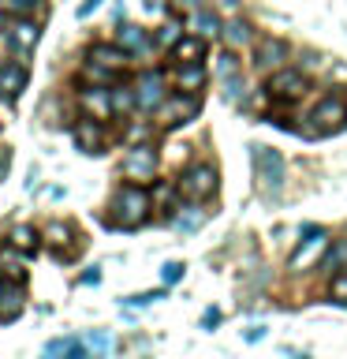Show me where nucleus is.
<instances>
[{"mask_svg":"<svg viewBox=\"0 0 347 359\" xmlns=\"http://www.w3.org/2000/svg\"><path fill=\"white\" fill-rule=\"evenodd\" d=\"M45 243H49V247H56V251H71V247H75V229H71V224H67V221H49V224H45Z\"/></svg>","mask_w":347,"mask_h":359,"instance_id":"obj_18","label":"nucleus"},{"mask_svg":"<svg viewBox=\"0 0 347 359\" xmlns=\"http://www.w3.org/2000/svg\"><path fill=\"white\" fill-rule=\"evenodd\" d=\"M161 277H164V285H176V280L183 277V266H179V262H172V266H164V273H161Z\"/></svg>","mask_w":347,"mask_h":359,"instance_id":"obj_36","label":"nucleus"},{"mask_svg":"<svg viewBox=\"0 0 347 359\" xmlns=\"http://www.w3.org/2000/svg\"><path fill=\"white\" fill-rule=\"evenodd\" d=\"M41 0H4V11H15V15H27V11H38Z\"/></svg>","mask_w":347,"mask_h":359,"instance_id":"obj_32","label":"nucleus"},{"mask_svg":"<svg viewBox=\"0 0 347 359\" xmlns=\"http://www.w3.org/2000/svg\"><path fill=\"white\" fill-rule=\"evenodd\" d=\"M11 251H15V247H11ZM11 251H0V277L4 280H19L22 285V266L15 262V255Z\"/></svg>","mask_w":347,"mask_h":359,"instance_id":"obj_26","label":"nucleus"},{"mask_svg":"<svg viewBox=\"0 0 347 359\" xmlns=\"http://www.w3.org/2000/svg\"><path fill=\"white\" fill-rule=\"evenodd\" d=\"M116 45L127 56H142L146 53V30L142 27H131V22H123V27L116 30Z\"/></svg>","mask_w":347,"mask_h":359,"instance_id":"obj_20","label":"nucleus"},{"mask_svg":"<svg viewBox=\"0 0 347 359\" xmlns=\"http://www.w3.org/2000/svg\"><path fill=\"white\" fill-rule=\"evenodd\" d=\"M176 191H179V187L164 184V180H161V184H157V191H153V195H157V202L164 206V217H176V210H172V198H176Z\"/></svg>","mask_w":347,"mask_h":359,"instance_id":"obj_29","label":"nucleus"},{"mask_svg":"<svg viewBox=\"0 0 347 359\" xmlns=\"http://www.w3.org/2000/svg\"><path fill=\"white\" fill-rule=\"evenodd\" d=\"M157 150L150 142H142V146H131L127 157H123V176L127 180H153L157 176Z\"/></svg>","mask_w":347,"mask_h":359,"instance_id":"obj_7","label":"nucleus"},{"mask_svg":"<svg viewBox=\"0 0 347 359\" xmlns=\"http://www.w3.org/2000/svg\"><path fill=\"white\" fill-rule=\"evenodd\" d=\"M116 75L120 72H112V67H101V64H94V60H86L83 64V72H78V79H83L86 86H116Z\"/></svg>","mask_w":347,"mask_h":359,"instance_id":"obj_21","label":"nucleus"},{"mask_svg":"<svg viewBox=\"0 0 347 359\" xmlns=\"http://www.w3.org/2000/svg\"><path fill=\"white\" fill-rule=\"evenodd\" d=\"M201 221H206V217L198 213V202H194V206H187V213H179V217H176V224H179L183 232H194Z\"/></svg>","mask_w":347,"mask_h":359,"instance_id":"obj_30","label":"nucleus"},{"mask_svg":"<svg viewBox=\"0 0 347 359\" xmlns=\"http://www.w3.org/2000/svg\"><path fill=\"white\" fill-rule=\"evenodd\" d=\"M108 97H112V112L116 116H123V112H131V109H139V97H134V86H112L108 90Z\"/></svg>","mask_w":347,"mask_h":359,"instance_id":"obj_23","label":"nucleus"},{"mask_svg":"<svg viewBox=\"0 0 347 359\" xmlns=\"http://www.w3.org/2000/svg\"><path fill=\"white\" fill-rule=\"evenodd\" d=\"M190 30L194 34H201V38H217L220 34V19L213 15V11H206V8H194V15H190Z\"/></svg>","mask_w":347,"mask_h":359,"instance_id":"obj_22","label":"nucleus"},{"mask_svg":"<svg viewBox=\"0 0 347 359\" xmlns=\"http://www.w3.org/2000/svg\"><path fill=\"white\" fill-rule=\"evenodd\" d=\"M224 38H228V45H232V49H239V45H250V41H254V30H250V22L235 19V22H228V30H224Z\"/></svg>","mask_w":347,"mask_h":359,"instance_id":"obj_25","label":"nucleus"},{"mask_svg":"<svg viewBox=\"0 0 347 359\" xmlns=\"http://www.w3.org/2000/svg\"><path fill=\"white\" fill-rule=\"evenodd\" d=\"M340 266H347V240H336L325 255V269H340Z\"/></svg>","mask_w":347,"mask_h":359,"instance_id":"obj_28","label":"nucleus"},{"mask_svg":"<svg viewBox=\"0 0 347 359\" xmlns=\"http://www.w3.org/2000/svg\"><path fill=\"white\" fill-rule=\"evenodd\" d=\"M220 8L224 11H235V8H239V0H220Z\"/></svg>","mask_w":347,"mask_h":359,"instance_id":"obj_39","label":"nucleus"},{"mask_svg":"<svg viewBox=\"0 0 347 359\" xmlns=\"http://www.w3.org/2000/svg\"><path fill=\"white\" fill-rule=\"evenodd\" d=\"M172 60L176 64H201L206 60V38H201V34H183V38L172 45Z\"/></svg>","mask_w":347,"mask_h":359,"instance_id":"obj_14","label":"nucleus"},{"mask_svg":"<svg viewBox=\"0 0 347 359\" xmlns=\"http://www.w3.org/2000/svg\"><path fill=\"white\" fill-rule=\"evenodd\" d=\"M198 109H201V94H176V97H164L157 112H161L164 128H183V123L198 116Z\"/></svg>","mask_w":347,"mask_h":359,"instance_id":"obj_4","label":"nucleus"},{"mask_svg":"<svg viewBox=\"0 0 347 359\" xmlns=\"http://www.w3.org/2000/svg\"><path fill=\"white\" fill-rule=\"evenodd\" d=\"M71 344H75V337H64V341H52L49 348H45V355H49V359H67V352H71Z\"/></svg>","mask_w":347,"mask_h":359,"instance_id":"obj_31","label":"nucleus"},{"mask_svg":"<svg viewBox=\"0 0 347 359\" xmlns=\"http://www.w3.org/2000/svg\"><path fill=\"white\" fill-rule=\"evenodd\" d=\"M150 210H153V202L139 184H123L116 195H112V206H108L105 221H112L116 229H139V224L150 221Z\"/></svg>","mask_w":347,"mask_h":359,"instance_id":"obj_1","label":"nucleus"},{"mask_svg":"<svg viewBox=\"0 0 347 359\" xmlns=\"http://www.w3.org/2000/svg\"><path fill=\"white\" fill-rule=\"evenodd\" d=\"M302 236H306V240L299 243L295 255H291V269H310V266H318V258L329 251V236H325L321 229H302Z\"/></svg>","mask_w":347,"mask_h":359,"instance_id":"obj_9","label":"nucleus"},{"mask_svg":"<svg viewBox=\"0 0 347 359\" xmlns=\"http://www.w3.org/2000/svg\"><path fill=\"white\" fill-rule=\"evenodd\" d=\"M86 60H94L101 67H112V72H123L131 60H127V53L120 49V45H94V49L86 53Z\"/></svg>","mask_w":347,"mask_h":359,"instance_id":"obj_16","label":"nucleus"},{"mask_svg":"<svg viewBox=\"0 0 347 359\" xmlns=\"http://www.w3.org/2000/svg\"><path fill=\"white\" fill-rule=\"evenodd\" d=\"M164 90H168V75H164V72H142L139 83H134L139 109L157 112V109H161V101H164Z\"/></svg>","mask_w":347,"mask_h":359,"instance_id":"obj_6","label":"nucleus"},{"mask_svg":"<svg viewBox=\"0 0 347 359\" xmlns=\"http://www.w3.org/2000/svg\"><path fill=\"white\" fill-rule=\"evenodd\" d=\"M179 195H183L187 202H209L213 195H217V187H220V180H217V168L206 165V161H194V165H187L183 168V176H179Z\"/></svg>","mask_w":347,"mask_h":359,"instance_id":"obj_2","label":"nucleus"},{"mask_svg":"<svg viewBox=\"0 0 347 359\" xmlns=\"http://www.w3.org/2000/svg\"><path fill=\"white\" fill-rule=\"evenodd\" d=\"M254 172H257L265 191H276L280 180H284V157L276 150H269V146H257L254 150Z\"/></svg>","mask_w":347,"mask_h":359,"instance_id":"obj_8","label":"nucleus"},{"mask_svg":"<svg viewBox=\"0 0 347 359\" xmlns=\"http://www.w3.org/2000/svg\"><path fill=\"white\" fill-rule=\"evenodd\" d=\"M22 311V288L19 280H4L0 277V318H15V314Z\"/></svg>","mask_w":347,"mask_h":359,"instance_id":"obj_17","label":"nucleus"},{"mask_svg":"<svg viewBox=\"0 0 347 359\" xmlns=\"http://www.w3.org/2000/svg\"><path fill=\"white\" fill-rule=\"evenodd\" d=\"M310 128L306 135H332V131H340L344 123H347V105H344V97H336V94H325L318 105L310 109Z\"/></svg>","mask_w":347,"mask_h":359,"instance_id":"obj_3","label":"nucleus"},{"mask_svg":"<svg viewBox=\"0 0 347 359\" xmlns=\"http://www.w3.org/2000/svg\"><path fill=\"white\" fill-rule=\"evenodd\" d=\"M78 109H83L86 116H94V120H108V116H116V112H112L108 86H86L83 94H78Z\"/></svg>","mask_w":347,"mask_h":359,"instance_id":"obj_11","label":"nucleus"},{"mask_svg":"<svg viewBox=\"0 0 347 359\" xmlns=\"http://www.w3.org/2000/svg\"><path fill=\"white\" fill-rule=\"evenodd\" d=\"M329 292H332L336 303H347V273H336L332 285H329Z\"/></svg>","mask_w":347,"mask_h":359,"instance_id":"obj_34","label":"nucleus"},{"mask_svg":"<svg viewBox=\"0 0 347 359\" xmlns=\"http://www.w3.org/2000/svg\"><path fill=\"white\" fill-rule=\"evenodd\" d=\"M97 4H101V0H83V8H78V15H83V19H86V15H90V11H94Z\"/></svg>","mask_w":347,"mask_h":359,"instance_id":"obj_38","label":"nucleus"},{"mask_svg":"<svg viewBox=\"0 0 347 359\" xmlns=\"http://www.w3.org/2000/svg\"><path fill=\"white\" fill-rule=\"evenodd\" d=\"M11 247L22 255H34L38 251V232H34L30 224H15V229H11Z\"/></svg>","mask_w":347,"mask_h":359,"instance_id":"obj_24","label":"nucleus"},{"mask_svg":"<svg viewBox=\"0 0 347 359\" xmlns=\"http://www.w3.org/2000/svg\"><path fill=\"white\" fill-rule=\"evenodd\" d=\"M127 135H131L134 142H139V139H146V135H150V128H146V123H134V128H131Z\"/></svg>","mask_w":347,"mask_h":359,"instance_id":"obj_37","label":"nucleus"},{"mask_svg":"<svg viewBox=\"0 0 347 359\" xmlns=\"http://www.w3.org/2000/svg\"><path fill=\"white\" fill-rule=\"evenodd\" d=\"M27 86V67L22 64H4L0 67V94L4 97H19Z\"/></svg>","mask_w":347,"mask_h":359,"instance_id":"obj_19","label":"nucleus"},{"mask_svg":"<svg viewBox=\"0 0 347 359\" xmlns=\"http://www.w3.org/2000/svg\"><path fill=\"white\" fill-rule=\"evenodd\" d=\"M265 90H269V97H276V101H295L310 90V83L302 72H295V67H276V72L269 75Z\"/></svg>","mask_w":347,"mask_h":359,"instance_id":"obj_5","label":"nucleus"},{"mask_svg":"<svg viewBox=\"0 0 347 359\" xmlns=\"http://www.w3.org/2000/svg\"><path fill=\"white\" fill-rule=\"evenodd\" d=\"M172 86L179 94H201V86H206V67L201 64H176Z\"/></svg>","mask_w":347,"mask_h":359,"instance_id":"obj_13","label":"nucleus"},{"mask_svg":"<svg viewBox=\"0 0 347 359\" xmlns=\"http://www.w3.org/2000/svg\"><path fill=\"white\" fill-rule=\"evenodd\" d=\"M105 139H108L105 120H94V116L78 120V128H75V142H78V150H86V154H101Z\"/></svg>","mask_w":347,"mask_h":359,"instance_id":"obj_10","label":"nucleus"},{"mask_svg":"<svg viewBox=\"0 0 347 359\" xmlns=\"http://www.w3.org/2000/svg\"><path fill=\"white\" fill-rule=\"evenodd\" d=\"M217 72H220V79H235V75H239V60H235L232 53H224L220 64H217Z\"/></svg>","mask_w":347,"mask_h":359,"instance_id":"obj_33","label":"nucleus"},{"mask_svg":"<svg viewBox=\"0 0 347 359\" xmlns=\"http://www.w3.org/2000/svg\"><path fill=\"white\" fill-rule=\"evenodd\" d=\"M38 38H41V30H38V22H30V19H19L15 27H11V49L22 53V56L34 53Z\"/></svg>","mask_w":347,"mask_h":359,"instance_id":"obj_15","label":"nucleus"},{"mask_svg":"<svg viewBox=\"0 0 347 359\" xmlns=\"http://www.w3.org/2000/svg\"><path fill=\"white\" fill-rule=\"evenodd\" d=\"M179 38H183V27H179V22H164V27L157 30V45H161V49H172Z\"/></svg>","mask_w":347,"mask_h":359,"instance_id":"obj_27","label":"nucleus"},{"mask_svg":"<svg viewBox=\"0 0 347 359\" xmlns=\"http://www.w3.org/2000/svg\"><path fill=\"white\" fill-rule=\"evenodd\" d=\"M176 4H183V8H201V0H176Z\"/></svg>","mask_w":347,"mask_h":359,"instance_id":"obj_40","label":"nucleus"},{"mask_svg":"<svg viewBox=\"0 0 347 359\" xmlns=\"http://www.w3.org/2000/svg\"><path fill=\"white\" fill-rule=\"evenodd\" d=\"M90 348H94V352H108V348H112V337H108V333H94V337H90Z\"/></svg>","mask_w":347,"mask_h":359,"instance_id":"obj_35","label":"nucleus"},{"mask_svg":"<svg viewBox=\"0 0 347 359\" xmlns=\"http://www.w3.org/2000/svg\"><path fill=\"white\" fill-rule=\"evenodd\" d=\"M288 60V41H280V38H262L254 45V64L257 67H265V72H276L280 64Z\"/></svg>","mask_w":347,"mask_h":359,"instance_id":"obj_12","label":"nucleus"}]
</instances>
